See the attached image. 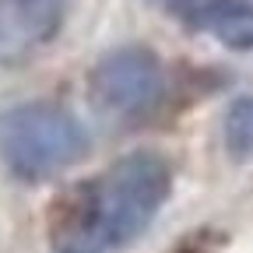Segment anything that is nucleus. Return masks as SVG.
Listing matches in <instances>:
<instances>
[{
    "instance_id": "obj_1",
    "label": "nucleus",
    "mask_w": 253,
    "mask_h": 253,
    "mask_svg": "<svg viewBox=\"0 0 253 253\" xmlns=\"http://www.w3.org/2000/svg\"><path fill=\"white\" fill-rule=\"evenodd\" d=\"M172 190V169L155 151H130L88 179L53 229V253H120L141 239Z\"/></svg>"
},
{
    "instance_id": "obj_2",
    "label": "nucleus",
    "mask_w": 253,
    "mask_h": 253,
    "mask_svg": "<svg viewBox=\"0 0 253 253\" xmlns=\"http://www.w3.org/2000/svg\"><path fill=\"white\" fill-rule=\"evenodd\" d=\"M88 155V134L60 102H18L0 113V162L25 183L53 179Z\"/></svg>"
},
{
    "instance_id": "obj_3",
    "label": "nucleus",
    "mask_w": 253,
    "mask_h": 253,
    "mask_svg": "<svg viewBox=\"0 0 253 253\" xmlns=\"http://www.w3.org/2000/svg\"><path fill=\"white\" fill-rule=\"evenodd\" d=\"M166 67L144 46H120L106 53L88 74V99L109 126H141L166 106Z\"/></svg>"
},
{
    "instance_id": "obj_4",
    "label": "nucleus",
    "mask_w": 253,
    "mask_h": 253,
    "mask_svg": "<svg viewBox=\"0 0 253 253\" xmlns=\"http://www.w3.org/2000/svg\"><path fill=\"white\" fill-rule=\"evenodd\" d=\"M67 0H0V67H14L56 39Z\"/></svg>"
},
{
    "instance_id": "obj_5",
    "label": "nucleus",
    "mask_w": 253,
    "mask_h": 253,
    "mask_svg": "<svg viewBox=\"0 0 253 253\" xmlns=\"http://www.w3.org/2000/svg\"><path fill=\"white\" fill-rule=\"evenodd\" d=\"M225 148L236 155V158H253V95L232 102L229 113H225Z\"/></svg>"
},
{
    "instance_id": "obj_6",
    "label": "nucleus",
    "mask_w": 253,
    "mask_h": 253,
    "mask_svg": "<svg viewBox=\"0 0 253 253\" xmlns=\"http://www.w3.org/2000/svg\"><path fill=\"white\" fill-rule=\"evenodd\" d=\"M158 4H162L169 14H176L183 25H190V21H194V14L201 11V4H204V0H158Z\"/></svg>"
}]
</instances>
